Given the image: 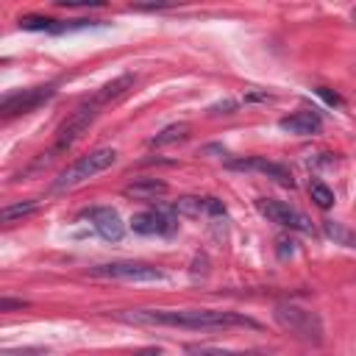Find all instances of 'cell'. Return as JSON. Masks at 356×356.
I'll return each instance as SVG.
<instances>
[{
    "instance_id": "obj_1",
    "label": "cell",
    "mask_w": 356,
    "mask_h": 356,
    "mask_svg": "<svg viewBox=\"0 0 356 356\" xmlns=\"http://www.w3.org/2000/svg\"><path fill=\"white\" fill-rule=\"evenodd\" d=\"M136 325H167V328H186V331H214V328H259L256 320L239 312H217V309H131L120 314Z\"/></svg>"
},
{
    "instance_id": "obj_2",
    "label": "cell",
    "mask_w": 356,
    "mask_h": 356,
    "mask_svg": "<svg viewBox=\"0 0 356 356\" xmlns=\"http://www.w3.org/2000/svg\"><path fill=\"white\" fill-rule=\"evenodd\" d=\"M128 86H134V75H120V78H114V81H108L106 86H100L92 97H86L61 125H58V131H56V139H53V145H50V150L47 153H42V159H36V164L33 167H42V164H47L50 159H56L58 153H64V150H70L83 134H86V128L97 120V114L111 103V100H117V97H122L125 92H128Z\"/></svg>"
},
{
    "instance_id": "obj_3",
    "label": "cell",
    "mask_w": 356,
    "mask_h": 356,
    "mask_svg": "<svg viewBox=\"0 0 356 356\" xmlns=\"http://www.w3.org/2000/svg\"><path fill=\"white\" fill-rule=\"evenodd\" d=\"M114 161H117V150H114V147H97V150H92V153L75 159L67 170H61L58 178L53 181V192L75 189V186H81L83 181H89V178L100 175L103 170H108Z\"/></svg>"
},
{
    "instance_id": "obj_4",
    "label": "cell",
    "mask_w": 356,
    "mask_h": 356,
    "mask_svg": "<svg viewBox=\"0 0 356 356\" xmlns=\"http://www.w3.org/2000/svg\"><path fill=\"white\" fill-rule=\"evenodd\" d=\"M273 317H275V323H278L286 334H292L295 339L309 342V345H320V342H323V320H320L317 312L303 309V306H298V303H278V306L273 309Z\"/></svg>"
},
{
    "instance_id": "obj_5",
    "label": "cell",
    "mask_w": 356,
    "mask_h": 356,
    "mask_svg": "<svg viewBox=\"0 0 356 356\" xmlns=\"http://www.w3.org/2000/svg\"><path fill=\"white\" fill-rule=\"evenodd\" d=\"M89 275L95 278H114V281H134V284H145V281H161L164 273L147 261H111V264H97L89 270Z\"/></svg>"
},
{
    "instance_id": "obj_6",
    "label": "cell",
    "mask_w": 356,
    "mask_h": 356,
    "mask_svg": "<svg viewBox=\"0 0 356 356\" xmlns=\"http://www.w3.org/2000/svg\"><path fill=\"white\" fill-rule=\"evenodd\" d=\"M53 95H56V86H53V83H42V86H31V89L11 92V95L3 97V103H0V114H3V120L28 114V111L39 108L42 103H47Z\"/></svg>"
},
{
    "instance_id": "obj_7",
    "label": "cell",
    "mask_w": 356,
    "mask_h": 356,
    "mask_svg": "<svg viewBox=\"0 0 356 356\" xmlns=\"http://www.w3.org/2000/svg\"><path fill=\"white\" fill-rule=\"evenodd\" d=\"M256 209H259V214H261V217H267L270 222H275V225H281V228L303 231V234H309V231H312V220H309L303 211H298L295 206L284 203V200L259 197V200H256Z\"/></svg>"
},
{
    "instance_id": "obj_8",
    "label": "cell",
    "mask_w": 356,
    "mask_h": 356,
    "mask_svg": "<svg viewBox=\"0 0 356 356\" xmlns=\"http://www.w3.org/2000/svg\"><path fill=\"white\" fill-rule=\"evenodd\" d=\"M178 228V222L161 211V209H153V211H139L131 217V231L134 234H142V236H167Z\"/></svg>"
},
{
    "instance_id": "obj_9",
    "label": "cell",
    "mask_w": 356,
    "mask_h": 356,
    "mask_svg": "<svg viewBox=\"0 0 356 356\" xmlns=\"http://www.w3.org/2000/svg\"><path fill=\"white\" fill-rule=\"evenodd\" d=\"M86 217L95 222V231H97L103 239H108V242H120V239H122V234H125V225H122L120 214H117L111 206L89 209V211H86Z\"/></svg>"
},
{
    "instance_id": "obj_10",
    "label": "cell",
    "mask_w": 356,
    "mask_h": 356,
    "mask_svg": "<svg viewBox=\"0 0 356 356\" xmlns=\"http://www.w3.org/2000/svg\"><path fill=\"white\" fill-rule=\"evenodd\" d=\"M228 167H234V170H256V172H261V175H267V178H273V181H278L281 186H295V178H292V172L284 167V164H275V161H267V159H239V161H228Z\"/></svg>"
},
{
    "instance_id": "obj_11",
    "label": "cell",
    "mask_w": 356,
    "mask_h": 356,
    "mask_svg": "<svg viewBox=\"0 0 356 356\" xmlns=\"http://www.w3.org/2000/svg\"><path fill=\"white\" fill-rule=\"evenodd\" d=\"M278 128L286 131V134H292V136H314V134H320L323 120H320L317 111L303 108V111H295V114L278 120Z\"/></svg>"
},
{
    "instance_id": "obj_12",
    "label": "cell",
    "mask_w": 356,
    "mask_h": 356,
    "mask_svg": "<svg viewBox=\"0 0 356 356\" xmlns=\"http://www.w3.org/2000/svg\"><path fill=\"white\" fill-rule=\"evenodd\" d=\"M172 209L178 214H184V217H200V214L217 217V214H225V206L217 197H181V200H175Z\"/></svg>"
},
{
    "instance_id": "obj_13",
    "label": "cell",
    "mask_w": 356,
    "mask_h": 356,
    "mask_svg": "<svg viewBox=\"0 0 356 356\" xmlns=\"http://www.w3.org/2000/svg\"><path fill=\"white\" fill-rule=\"evenodd\" d=\"M167 192V184L164 181H156V178H139L134 184L125 186V195L134 197V200H156Z\"/></svg>"
},
{
    "instance_id": "obj_14",
    "label": "cell",
    "mask_w": 356,
    "mask_h": 356,
    "mask_svg": "<svg viewBox=\"0 0 356 356\" xmlns=\"http://www.w3.org/2000/svg\"><path fill=\"white\" fill-rule=\"evenodd\" d=\"M323 234H325V236H328L334 245H342V248L356 250V231H350L345 222L325 220V222H323Z\"/></svg>"
},
{
    "instance_id": "obj_15",
    "label": "cell",
    "mask_w": 356,
    "mask_h": 356,
    "mask_svg": "<svg viewBox=\"0 0 356 356\" xmlns=\"http://www.w3.org/2000/svg\"><path fill=\"white\" fill-rule=\"evenodd\" d=\"M36 200H22V203H11V206H6L3 211H0V220H3V225H11V222H17V220H22V217H28V214H33L36 211Z\"/></svg>"
},
{
    "instance_id": "obj_16",
    "label": "cell",
    "mask_w": 356,
    "mask_h": 356,
    "mask_svg": "<svg viewBox=\"0 0 356 356\" xmlns=\"http://www.w3.org/2000/svg\"><path fill=\"white\" fill-rule=\"evenodd\" d=\"M186 131H189V125H186V122H175V125H167L161 134H156V136L150 139V145H153V147H161V145L178 142V139H184V136H186Z\"/></svg>"
},
{
    "instance_id": "obj_17",
    "label": "cell",
    "mask_w": 356,
    "mask_h": 356,
    "mask_svg": "<svg viewBox=\"0 0 356 356\" xmlns=\"http://www.w3.org/2000/svg\"><path fill=\"white\" fill-rule=\"evenodd\" d=\"M309 195H312V200H314L320 209L334 206V192H331L323 181H312V184H309Z\"/></svg>"
},
{
    "instance_id": "obj_18",
    "label": "cell",
    "mask_w": 356,
    "mask_h": 356,
    "mask_svg": "<svg viewBox=\"0 0 356 356\" xmlns=\"http://www.w3.org/2000/svg\"><path fill=\"white\" fill-rule=\"evenodd\" d=\"M189 356H250V353H239V350H228V348H214V345H186Z\"/></svg>"
},
{
    "instance_id": "obj_19",
    "label": "cell",
    "mask_w": 356,
    "mask_h": 356,
    "mask_svg": "<svg viewBox=\"0 0 356 356\" xmlns=\"http://www.w3.org/2000/svg\"><path fill=\"white\" fill-rule=\"evenodd\" d=\"M0 356H47L44 348H17V350H3Z\"/></svg>"
},
{
    "instance_id": "obj_20",
    "label": "cell",
    "mask_w": 356,
    "mask_h": 356,
    "mask_svg": "<svg viewBox=\"0 0 356 356\" xmlns=\"http://www.w3.org/2000/svg\"><path fill=\"white\" fill-rule=\"evenodd\" d=\"M286 253H289V256L295 253V242H292V239H286V236H281V239H278V256H281V259H286Z\"/></svg>"
},
{
    "instance_id": "obj_21",
    "label": "cell",
    "mask_w": 356,
    "mask_h": 356,
    "mask_svg": "<svg viewBox=\"0 0 356 356\" xmlns=\"http://www.w3.org/2000/svg\"><path fill=\"white\" fill-rule=\"evenodd\" d=\"M314 92H317V95H320V97H323L325 103H331V106H342V100H339L337 95H331L328 89H323V86H320V89H314Z\"/></svg>"
},
{
    "instance_id": "obj_22",
    "label": "cell",
    "mask_w": 356,
    "mask_h": 356,
    "mask_svg": "<svg viewBox=\"0 0 356 356\" xmlns=\"http://www.w3.org/2000/svg\"><path fill=\"white\" fill-rule=\"evenodd\" d=\"M25 300H11V298H3L0 300V312H8V309H22Z\"/></svg>"
},
{
    "instance_id": "obj_23",
    "label": "cell",
    "mask_w": 356,
    "mask_h": 356,
    "mask_svg": "<svg viewBox=\"0 0 356 356\" xmlns=\"http://www.w3.org/2000/svg\"><path fill=\"white\" fill-rule=\"evenodd\" d=\"M134 356H161V350H159V348H145V350H139V353H134Z\"/></svg>"
},
{
    "instance_id": "obj_24",
    "label": "cell",
    "mask_w": 356,
    "mask_h": 356,
    "mask_svg": "<svg viewBox=\"0 0 356 356\" xmlns=\"http://www.w3.org/2000/svg\"><path fill=\"white\" fill-rule=\"evenodd\" d=\"M353 17H356V11H353Z\"/></svg>"
}]
</instances>
